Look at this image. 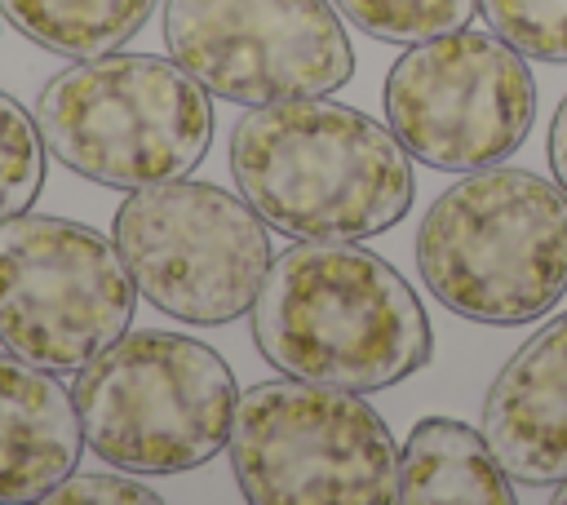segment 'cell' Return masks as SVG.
<instances>
[{"mask_svg":"<svg viewBox=\"0 0 567 505\" xmlns=\"http://www.w3.org/2000/svg\"><path fill=\"white\" fill-rule=\"evenodd\" d=\"M230 173L261 221L292 239H368L416 199L412 155L390 124L328 97L248 106L230 133Z\"/></svg>","mask_w":567,"mask_h":505,"instance_id":"obj_2","label":"cell"},{"mask_svg":"<svg viewBox=\"0 0 567 505\" xmlns=\"http://www.w3.org/2000/svg\"><path fill=\"white\" fill-rule=\"evenodd\" d=\"M359 31L394 44H416L443 31H456L474 18L478 0H332Z\"/></svg>","mask_w":567,"mask_h":505,"instance_id":"obj_15","label":"cell"},{"mask_svg":"<svg viewBox=\"0 0 567 505\" xmlns=\"http://www.w3.org/2000/svg\"><path fill=\"white\" fill-rule=\"evenodd\" d=\"M230 465L252 505L399 501V447L363 394L319 381H261L235 403Z\"/></svg>","mask_w":567,"mask_h":505,"instance_id":"obj_6","label":"cell"},{"mask_svg":"<svg viewBox=\"0 0 567 505\" xmlns=\"http://www.w3.org/2000/svg\"><path fill=\"white\" fill-rule=\"evenodd\" d=\"M425 288L474 323H532L567 297V190L523 168H474L416 230Z\"/></svg>","mask_w":567,"mask_h":505,"instance_id":"obj_3","label":"cell"},{"mask_svg":"<svg viewBox=\"0 0 567 505\" xmlns=\"http://www.w3.org/2000/svg\"><path fill=\"white\" fill-rule=\"evenodd\" d=\"M111 239L155 310L204 328L248 315L275 261L261 213L190 177L137 186L115 208Z\"/></svg>","mask_w":567,"mask_h":505,"instance_id":"obj_7","label":"cell"},{"mask_svg":"<svg viewBox=\"0 0 567 505\" xmlns=\"http://www.w3.org/2000/svg\"><path fill=\"white\" fill-rule=\"evenodd\" d=\"M137 284L102 230L71 217L0 221V341L49 372H80L128 332Z\"/></svg>","mask_w":567,"mask_h":505,"instance_id":"obj_8","label":"cell"},{"mask_svg":"<svg viewBox=\"0 0 567 505\" xmlns=\"http://www.w3.org/2000/svg\"><path fill=\"white\" fill-rule=\"evenodd\" d=\"M84 443L128 474H182L213 461L235 425L230 363L182 332L142 328L115 337L75 377Z\"/></svg>","mask_w":567,"mask_h":505,"instance_id":"obj_5","label":"cell"},{"mask_svg":"<svg viewBox=\"0 0 567 505\" xmlns=\"http://www.w3.org/2000/svg\"><path fill=\"white\" fill-rule=\"evenodd\" d=\"M49 505H159V492L128 474H66L44 492Z\"/></svg>","mask_w":567,"mask_h":505,"instance_id":"obj_18","label":"cell"},{"mask_svg":"<svg viewBox=\"0 0 567 505\" xmlns=\"http://www.w3.org/2000/svg\"><path fill=\"white\" fill-rule=\"evenodd\" d=\"M40 186H44V137L35 128V115H27L18 97L0 89V221L27 213Z\"/></svg>","mask_w":567,"mask_h":505,"instance_id":"obj_16","label":"cell"},{"mask_svg":"<svg viewBox=\"0 0 567 505\" xmlns=\"http://www.w3.org/2000/svg\"><path fill=\"white\" fill-rule=\"evenodd\" d=\"M159 0H0V18L62 58H102L124 49Z\"/></svg>","mask_w":567,"mask_h":505,"instance_id":"obj_14","label":"cell"},{"mask_svg":"<svg viewBox=\"0 0 567 505\" xmlns=\"http://www.w3.org/2000/svg\"><path fill=\"white\" fill-rule=\"evenodd\" d=\"M554 501H558V505H567V478H563V483H554Z\"/></svg>","mask_w":567,"mask_h":505,"instance_id":"obj_20","label":"cell"},{"mask_svg":"<svg viewBox=\"0 0 567 505\" xmlns=\"http://www.w3.org/2000/svg\"><path fill=\"white\" fill-rule=\"evenodd\" d=\"M483 439L514 483L567 478V310L496 372L483 399Z\"/></svg>","mask_w":567,"mask_h":505,"instance_id":"obj_11","label":"cell"},{"mask_svg":"<svg viewBox=\"0 0 567 505\" xmlns=\"http://www.w3.org/2000/svg\"><path fill=\"white\" fill-rule=\"evenodd\" d=\"M536 120V80L496 31H443L408 44L385 75V124L412 159L474 173L509 159Z\"/></svg>","mask_w":567,"mask_h":505,"instance_id":"obj_9","label":"cell"},{"mask_svg":"<svg viewBox=\"0 0 567 505\" xmlns=\"http://www.w3.org/2000/svg\"><path fill=\"white\" fill-rule=\"evenodd\" d=\"M35 128L71 173L137 190L186 177L204 159L213 102L173 58L115 49L58 71L35 97Z\"/></svg>","mask_w":567,"mask_h":505,"instance_id":"obj_4","label":"cell"},{"mask_svg":"<svg viewBox=\"0 0 567 505\" xmlns=\"http://www.w3.org/2000/svg\"><path fill=\"white\" fill-rule=\"evenodd\" d=\"M84 452L71 390L13 350H0V505L44 501Z\"/></svg>","mask_w":567,"mask_h":505,"instance_id":"obj_12","label":"cell"},{"mask_svg":"<svg viewBox=\"0 0 567 505\" xmlns=\"http://www.w3.org/2000/svg\"><path fill=\"white\" fill-rule=\"evenodd\" d=\"M549 164H554V177H558V186L567 190V97L558 102V111H554V124H549Z\"/></svg>","mask_w":567,"mask_h":505,"instance_id":"obj_19","label":"cell"},{"mask_svg":"<svg viewBox=\"0 0 567 505\" xmlns=\"http://www.w3.org/2000/svg\"><path fill=\"white\" fill-rule=\"evenodd\" d=\"M399 501L408 505H509L514 478L487 447L483 430L452 416L412 425L399 452Z\"/></svg>","mask_w":567,"mask_h":505,"instance_id":"obj_13","label":"cell"},{"mask_svg":"<svg viewBox=\"0 0 567 505\" xmlns=\"http://www.w3.org/2000/svg\"><path fill=\"white\" fill-rule=\"evenodd\" d=\"M164 44L213 97L239 106L323 97L354 75L332 0H164Z\"/></svg>","mask_w":567,"mask_h":505,"instance_id":"obj_10","label":"cell"},{"mask_svg":"<svg viewBox=\"0 0 567 505\" xmlns=\"http://www.w3.org/2000/svg\"><path fill=\"white\" fill-rule=\"evenodd\" d=\"M492 31L536 62H567V0H478Z\"/></svg>","mask_w":567,"mask_h":505,"instance_id":"obj_17","label":"cell"},{"mask_svg":"<svg viewBox=\"0 0 567 505\" xmlns=\"http://www.w3.org/2000/svg\"><path fill=\"white\" fill-rule=\"evenodd\" d=\"M252 337L284 377L390 390L430 363V319L416 288L354 239H301L270 261Z\"/></svg>","mask_w":567,"mask_h":505,"instance_id":"obj_1","label":"cell"}]
</instances>
